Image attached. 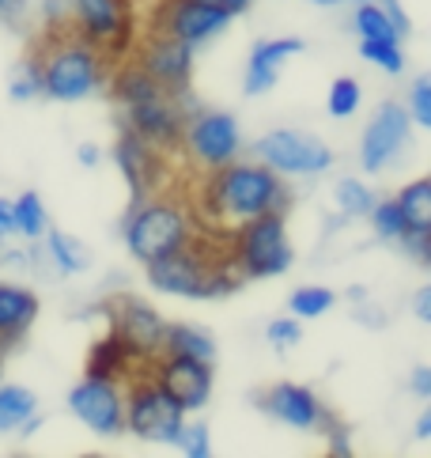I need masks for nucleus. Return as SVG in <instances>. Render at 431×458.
Instances as JSON below:
<instances>
[{
  "label": "nucleus",
  "mask_w": 431,
  "mask_h": 458,
  "mask_svg": "<svg viewBox=\"0 0 431 458\" xmlns=\"http://www.w3.org/2000/svg\"><path fill=\"white\" fill-rule=\"evenodd\" d=\"M288 198L292 193L284 186V174L269 171L258 159H235L227 167L201 174L193 216L205 232L227 235L231 227L254 220L261 212H288Z\"/></svg>",
  "instance_id": "f257e3e1"
},
{
  "label": "nucleus",
  "mask_w": 431,
  "mask_h": 458,
  "mask_svg": "<svg viewBox=\"0 0 431 458\" xmlns=\"http://www.w3.org/2000/svg\"><path fill=\"white\" fill-rule=\"evenodd\" d=\"M38 64H42V99L54 103H84L106 88L114 64L98 54V46L80 38L72 27H42L38 35Z\"/></svg>",
  "instance_id": "f03ea898"
},
{
  "label": "nucleus",
  "mask_w": 431,
  "mask_h": 458,
  "mask_svg": "<svg viewBox=\"0 0 431 458\" xmlns=\"http://www.w3.org/2000/svg\"><path fill=\"white\" fill-rule=\"evenodd\" d=\"M197 232H201V227H197L193 208L171 198L167 190H159L144 201H132V208L125 212V224H122L125 247L140 266L182 250Z\"/></svg>",
  "instance_id": "7ed1b4c3"
},
{
  "label": "nucleus",
  "mask_w": 431,
  "mask_h": 458,
  "mask_svg": "<svg viewBox=\"0 0 431 458\" xmlns=\"http://www.w3.org/2000/svg\"><path fill=\"white\" fill-rule=\"evenodd\" d=\"M227 254L246 281H269L292 269L295 250L288 239L284 212H261L227 232Z\"/></svg>",
  "instance_id": "20e7f679"
},
{
  "label": "nucleus",
  "mask_w": 431,
  "mask_h": 458,
  "mask_svg": "<svg viewBox=\"0 0 431 458\" xmlns=\"http://www.w3.org/2000/svg\"><path fill=\"white\" fill-rule=\"evenodd\" d=\"M72 30L98 46L110 64H118L137 46V12L132 0H69Z\"/></svg>",
  "instance_id": "39448f33"
},
{
  "label": "nucleus",
  "mask_w": 431,
  "mask_h": 458,
  "mask_svg": "<svg viewBox=\"0 0 431 458\" xmlns=\"http://www.w3.org/2000/svg\"><path fill=\"white\" fill-rule=\"evenodd\" d=\"M186 409L152 379V368L137 371L125 383V432L144 444H171L178 436Z\"/></svg>",
  "instance_id": "423d86ee"
},
{
  "label": "nucleus",
  "mask_w": 431,
  "mask_h": 458,
  "mask_svg": "<svg viewBox=\"0 0 431 458\" xmlns=\"http://www.w3.org/2000/svg\"><path fill=\"white\" fill-rule=\"evenodd\" d=\"M178 152L186 156L201 174L235 163L242 156V129L235 122V114H227V110H190Z\"/></svg>",
  "instance_id": "0eeeda50"
},
{
  "label": "nucleus",
  "mask_w": 431,
  "mask_h": 458,
  "mask_svg": "<svg viewBox=\"0 0 431 458\" xmlns=\"http://www.w3.org/2000/svg\"><path fill=\"white\" fill-rule=\"evenodd\" d=\"M186 95H171L163 88H152L140 99H132L122 106V125L140 133L148 144H156L167 156L178 152L182 129H186Z\"/></svg>",
  "instance_id": "6e6552de"
},
{
  "label": "nucleus",
  "mask_w": 431,
  "mask_h": 458,
  "mask_svg": "<svg viewBox=\"0 0 431 458\" xmlns=\"http://www.w3.org/2000/svg\"><path fill=\"white\" fill-rule=\"evenodd\" d=\"M254 159L276 174H325L334 167V148L322 137H307L300 129H273L254 140Z\"/></svg>",
  "instance_id": "1a4fd4ad"
},
{
  "label": "nucleus",
  "mask_w": 431,
  "mask_h": 458,
  "mask_svg": "<svg viewBox=\"0 0 431 458\" xmlns=\"http://www.w3.org/2000/svg\"><path fill=\"white\" fill-rule=\"evenodd\" d=\"M231 20L235 15H227L224 8H212L205 0H159L152 15H148V30L171 35L197 50V46L212 42L216 35H224Z\"/></svg>",
  "instance_id": "9d476101"
},
{
  "label": "nucleus",
  "mask_w": 431,
  "mask_h": 458,
  "mask_svg": "<svg viewBox=\"0 0 431 458\" xmlns=\"http://www.w3.org/2000/svg\"><path fill=\"white\" fill-rule=\"evenodd\" d=\"M114 163H118L132 201H144V198H152V193L167 190L171 156L156 148V144H148L140 133H132L125 125H122L118 140H114Z\"/></svg>",
  "instance_id": "9b49d317"
},
{
  "label": "nucleus",
  "mask_w": 431,
  "mask_h": 458,
  "mask_svg": "<svg viewBox=\"0 0 431 458\" xmlns=\"http://www.w3.org/2000/svg\"><path fill=\"white\" fill-rule=\"evenodd\" d=\"M106 322L140 364H152V360L163 352L167 318H163L152 303H144L137 296H114L106 307Z\"/></svg>",
  "instance_id": "f8f14e48"
},
{
  "label": "nucleus",
  "mask_w": 431,
  "mask_h": 458,
  "mask_svg": "<svg viewBox=\"0 0 431 458\" xmlns=\"http://www.w3.org/2000/svg\"><path fill=\"white\" fill-rule=\"evenodd\" d=\"M412 140V118L401 103H383L375 110V118L363 129L359 140V167L368 174H383L393 159H401V152Z\"/></svg>",
  "instance_id": "ddd939ff"
},
{
  "label": "nucleus",
  "mask_w": 431,
  "mask_h": 458,
  "mask_svg": "<svg viewBox=\"0 0 431 458\" xmlns=\"http://www.w3.org/2000/svg\"><path fill=\"white\" fill-rule=\"evenodd\" d=\"M69 409L72 417L91 428L95 436H122L125 432V386L114 379H95L84 375V383L69 390Z\"/></svg>",
  "instance_id": "4468645a"
},
{
  "label": "nucleus",
  "mask_w": 431,
  "mask_h": 458,
  "mask_svg": "<svg viewBox=\"0 0 431 458\" xmlns=\"http://www.w3.org/2000/svg\"><path fill=\"white\" fill-rule=\"evenodd\" d=\"M129 57L137 61L159 88H167L171 95H186L190 91V80H193V46L178 42L171 35L144 30V38H137V46H132Z\"/></svg>",
  "instance_id": "2eb2a0df"
},
{
  "label": "nucleus",
  "mask_w": 431,
  "mask_h": 458,
  "mask_svg": "<svg viewBox=\"0 0 431 458\" xmlns=\"http://www.w3.org/2000/svg\"><path fill=\"white\" fill-rule=\"evenodd\" d=\"M258 405L273 420L288 424V428H300V432H322L325 436L337 424V413H329L322 405V398L314 394L310 386H300V383H273L269 390L258 394Z\"/></svg>",
  "instance_id": "dca6fc26"
},
{
  "label": "nucleus",
  "mask_w": 431,
  "mask_h": 458,
  "mask_svg": "<svg viewBox=\"0 0 431 458\" xmlns=\"http://www.w3.org/2000/svg\"><path fill=\"white\" fill-rule=\"evenodd\" d=\"M152 379L167 390V394L193 413V409H205L212 398V364L193 356H156L152 360Z\"/></svg>",
  "instance_id": "f3484780"
},
{
  "label": "nucleus",
  "mask_w": 431,
  "mask_h": 458,
  "mask_svg": "<svg viewBox=\"0 0 431 458\" xmlns=\"http://www.w3.org/2000/svg\"><path fill=\"white\" fill-rule=\"evenodd\" d=\"M303 50H307L303 38H261V42H254L250 61H246L242 91H246V95H265V91H273L276 80H280V69H284V61L300 57Z\"/></svg>",
  "instance_id": "a211bd4d"
},
{
  "label": "nucleus",
  "mask_w": 431,
  "mask_h": 458,
  "mask_svg": "<svg viewBox=\"0 0 431 458\" xmlns=\"http://www.w3.org/2000/svg\"><path fill=\"white\" fill-rule=\"evenodd\" d=\"M38 292H30L27 284L0 281V356L12 352L30 334V326L38 322Z\"/></svg>",
  "instance_id": "6ab92c4d"
},
{
  "label": "nucleus",
  "mask_w": 431,
  "mask_h": 458,
  "mask_svg": "<svg viewBox=\"0 0 431 458\" xmlns=\"http://www.w3.org/2000/svg\"><path fill=\"white\" fill-rule=\"evenodd\" d=\"M144 368H152V364H140V360L125 349V341L114 330H106L91 345V352H88V375H95V379H114V383L125 386L132 375L144 371Z\"/></svg>",
  "instance_id": "aec40b11"
},
{
  "label": "nucleus",
  "mask_w": 431,
  "mask_h": 458,
  "mask_svg": "<svg viewBox=\"0 0 431 458\" xmlns=\"http://www.w3.org/2000/svg\"><path fill=\"white\" fill-rule=\"evenodd\" d=\"M46 258L54 261V269L64 273V276H80V273H88L91 269V250L80 242L76 235L69 232H57V227H46Z\"/></svg>",
  "instance_id": "412c9836"
},
{
  "label": "nucleus",
  "mask_w": 431,
  "mask_h": 458,
  "mask_svg": "<svg viewBox=\"0 0 431 458\" xmlns=\"http://www.w3.org/2000/svg\"><path fill=\"white\" fill-rule=\"evenodd\" d=\"M159 356H193V360H205V364H212V360H216V341H212V334L201 330V326L167 322Z\"/></svg>",
  "instance_id": "4be33fe9"
},
{
  "label": "nucleus",
  "mask_w": 431,
  "mask_h": 458,
  "mask_svg": "<svg viewBox=\"0 0 431 458\" xmlns=\"http://www.w3.org/2000/svg\"><path fill=\"white\" fill-rule=\"evenodd\" d=\"M393 201H397V208H401L409 232L431 235V182L427 178H417V182L401 186V193H397Z\"/></svg>",
  "instance_id": "5701e85b"
},
{
  "label": "nucleus",
  "mask_w": 431,
  "mask_h": 458,
  "mask_svg": "<svg viewBox=\"0 0 431 458\" xmlns=\"http://www.w3.org/2000/svg\"><path fill=\"white\" fill-rule=\"evenodd\" d=\"M38 409V398L30 394L27 386H15V383H0V436L15 432L20 424Z\"/></svg>",
  "instance_id": "b1692460"
},
{
  "label": "nucleus",
  "mask_w": 431,
  "mask_h": 458,
  "mask_svg": "<svg viewBox=\"0 0 431 458\" xmlns=\"http://www.w3.org/2000/svg\"><path fill=\"white\" fill-rule=\"evenodd\" d=\"M12 208H15V235H23L27 242H42L49 216H46V205H42L38 193L27 190L20 198H12Z\"/></svg>",
  "instance_id": "393cba45"
},
{
  "label": "nucleus",
  "mask_w": 431,
  "mask_h": 458,
  "mask_svg": "<svg viewBox=\"0 0 431 458\" xmlns=\"http://www.w3.org/2000/svg\"><path fill=\"white\" fill-rule=\"evenodd\" d=\"M334 205L341 212V220H363L368 208L375 205V193L368 182H359V178H341L334 186Z\"/></svg>",
  "instance_id": "a878e982"
},
{
  "label": "nucleus",
  "mask_w": 431,
  "mask_h": 458,
  "mask_svg": "<svg viewBox=\"0 0 431 458\" xmlns=\"http://www.w3.org/2000/svg\"><path fill=\"white\" fill-rule=\"evenodd\" d=\"M352 30L359 38H397L401 42V35L393 30L390 23V15L383 12V4L378 0H359V4H352Z\"/></svg>",
  "instance_id": "bb28decb"
},
{
  "label": "nucleus",
  "mask_w": 431,
  "mask_h": 458,
  "mask_svg": "<svg viewBox=\"0 0 431 458\" xmlns=\"http://www.w3.org/2000/svg\"><path fill=\"white\" fill-rule=\"evenodd\" d=\"M8 95L15 103H35L42 99V64H38V54L30 50L20 64H15V72L8 80Z\"/></svg>",
  "instance_id": "cd10ccee"
},
{
  "label": "nucleus",
  "mask_w": 431,
  "mask_h": 458,
  "mask_svg": "<svg viewBox=\"0 0 431 458\" xmlns=\"http://www.w3.org/2000/svg\"><path fill=\"white\" fill-rule=\"evenodd\" d=\"M334 303H337L334 292L322 288V284H310V288H295V292H292L288 310H292V318L310 322V318L329 315V310H334Z\"/></svg>",
  "instance_id": "c85d7f7f"
},
{
  "label": "nucleus",
  "mask_w": 431,
  "mask_h": 458,
  "mask_svg": "<svg viewBox=\"0 0 431 458\" xmlns=\"http://www.w3.org/2000/svg\"><path fill=\"white\" fill-rule=\"evenodd\" d=\"M359 57L390 76L405 72V54H401V42L397 38H359Z\"/></svg>",
  "instance_id": "c756f323"
},
{
  "label": "nucleus",
  "mask_w": 431,
  "mask_h": 458,
  "mask_svg": "<svg viewBox=\"0 0 431 458\" xmlns=\"http://www.w3.org/2000/svg\"><path fill=\"white\" fill-rule=\"evenodd\" d=\"M368 220H371L375 239H383V242H401V239L409 235V224H405L401 208H397L393 198H390V201H378V198H375V205L368 208Z\"/></svg>",
  "instance_id": "7c9ffc66"
},
{
  "label": "nucleus",
  "mask_w": 431,
  "mask_h": 458,
  "mask_svg": "<svg viewBox=\"0 0 431 458\" xmlns=\"http://www.w3.org/2000/svg\"><path fill=\"white\" fill-rule=\"evenodd\" d=\"M363 103V88L356 84L352 76H337L334 84H329V95H325V110L334 114V118H352V114L359 110Z\"/></svg>",
  "instance_id": "2f4dec72"
},
{
  "label": "nucleus",
  "mask_w": 431,
  "mask_h": 458,
  "mask_svg": "<svg viewBox=\"0 0 431 458\" xmlns=\"http://www.w3.org/2000/svg\"><path fill=\"white\" fill-rule=\"evenodd\" d=\"M171 447L186 458H208L212 454V432L205 420H182L178 436L171 439Z\"/></svg>",
  "instance_id": "473e14b6"
},
{
  "label": "nucleus",
  "mask_w": 431,
  "mask_h": 458,
  "mask_svg": "<svg viewBox=\"0 0 431 458\" xmlns=\"http://www.w3.org/2000/svg\"><path fill=\"white\" fill-rule=\"evenodd\" d=\"M409 118L412 125H420V129H431V76H417L412 80V88H409Z\"/></svg>",
  "instance_id": "72a5a7b5"
},
{
  "label": "nucleus",
  "mask_w": 431,
  "mask_h": 458,
  "mask_svg": "<svg viewBox=\"0 0 431 458\" xmlns=\"http://www.w3.org/2000/svg\"><path fill=\"white\" fill-rule=\"evenodd\" d=\"M265 337H269V345L273 349H295L303 341V330H300V318H276V322H269V330H265Z\"/></svg>",
  "instance_id": "f704fd0d"
},
{
  "label": "nucleus",
  "mask_w": 431,
  "mask_h": 458,
  "mask_svg": "<svg viewBox=\"0 0 431 458\" xmlns=\"http://www.w3.org/2000/svg\"><path fill=\"white\" fill-rule=\"evenodd\" d=\"M383 4V12L390 15V23H393V30L401 35V42L409 38V30H412V23H409V12L401 8V0H378Z\"/></svg>",
  "instance_id": "c9c22d12"
},
{
  "label": "nucleus",
  "mask_w": 431,
  "mask_h": 458,
  "mask_svg": "<svg viewBox=\"0 0 431 458\" xmlns=\"http://www.w3.org/2000/svg\"><path fill=\"white\" fill-rule=\"evenodd\" d=\"M325 439H329V454H337V458H348V454H352V444H348V428H344L341 420L325 432Z\"/></svg>",
  "instance_id": "e433bc0d"
},
{
  "label": "nucleus",
  "mask_w": 431,
  "mask_h": 458,
  "mask_svg": "<svg viewBox=\"0 0 431 458\" xmlns=\"http://www.w3.org/2000/svg\"><path fill=\"white\" fill-rule=\"evenodd\" d=\"M412 394H417L420 402L431 398V368L427 364H420L417 371H412Z\"/></svg>",
  "instance_id": "4c0bfd02"
},
{
  "label": "nucleus",
  "mask_w": 431,
  "mask_h": 458,
  "mask_svg": "<svg viewBox=\"0 0 431 458\" xmlns=\"http://www.w3.org/2000/svg\"><path fill=\"white\" fill-rule=\"evenodd\" d=\"M15 235V208L12 198H0V239H12Z\"/></svg>",
  "instance_id": "58836bf2"
},
{
  "label": "nucleus",
  "mask_w": 431,
  "mask_h": 458,
  "mask_svg": "<svg viewBox=\"0 0 431 458\" xmlns=\"http://www.w3.org/2000/svg\"><path fill=\"white\" fill-rule=\"evenodd\" d=\"M76 159H80V167H98V159H103V152H98V144L84 140V144L76 148Z\"/></svg>",
  "instance_id": "ea45409f"
},
{
  "label": "nucleus",
  "mask_w": 431,
  "mask_h": 458,
  "mask_svg": "<svg viewBox=\"0 0 431 458\" xmlns=\"http://www.w3.org/2000/svg\"><path fill=\"white\" fill-rule=\"evenodd\" d=\"M30 8V0H0V20H20Z\"/></svg>",
  "instance_id": "a19ab883"
},
{
  "label": "nucleus",
  "mask_w": 431,
  "mask_h": 458,
  "mask_svg": "<svg viewBox=\"0 0 431 458\" xmlns=\"http://www.w3.org/2000/svg\"><path fill=\"white\" fill-rule=\"evenodd\" d=\"M412 310H417L420 322H431V288H420L417 300H412Z\"/></svg>",
  "instance_id": "79ce46f5"
},
{
  "label": "nucleus",
  "mask_w": 431,
  "mask_h": 458,
  "mask_svg": "<svg viewBox=\"0 0 431 458\" xmlns=\"http://www.w3.org/2000/svg\"><path fill=\"white\" fill-rule=\"evenodd\" d=\"M30 258H35V250H15V247H12L0 261H4V266H12V269H27V266H30Z\"/></svg>",
  "instance_id": "37998d69"
},
{
  "label": "nucleus",
  "mask_w": 431,
  "mask_h": 458,
  "mask_svg": "<svg viewBox=\"0 0 431 458\" xmlns=\"http://www.w3.org/2000/svg\"><path fill=\"white\" fill-rule=\"evenodd\" d=\"M205 4H212V8H224L227 15H242L246 8L254 4V0H205Z\"/></svg>",
  "instance_id": "c03bdc74"
},
{
  "label": "nucleus",
  "mask_w": 431,
  "mask_h": 458,
  "mask_svg": "<svg viewBox=\"0 0 431 458\" xmlns=\"http://www.w3.org/2000/svg\"><path fill=\"white\" fill-rule=\"evenodd\" d=\"M359 310H356V318H363V326H375V330H383V310H375V307H363V303H356Z\"/></svg>",
  "instance_id": "a18cd8bd"
},
{
  "label": "nucleus",
  "mask_w": 431,
  "mask_h": 458,
  "mask_svg": "<svg viewBox=\"0 0 431 458\" xmlns=\"http://www.w3.org/2000/svg\"><path fill=\"white\" fill-rule=\"evenodd\" d=\"M417 439L424 444V439H431V409H424L420 420H417Z\"/></svg>",
  "instance_id": "49530a36"
},
{
  "label": "nucleus",
  "mask_w": 431,
  "mask_h": 458,
  "mask_svg": "<svg viewBox=\"0 0 431 458\" xmlns=\"http://www.w3.org/2000/svg\"><path fill=\"white\" fill-rule=\"evenodd\" d=\"M344 296H348V303H368V288H359V284H352V288H348V292H344Z\"/></svg>",
  "instance_id": "de8ad7c7"
},
{
  "label": "nucleus",
  "mask_w": 431,
  "mask_h": 458,
  "mask_svg": "<svg viewBox=\"0 0 431 458\" xmlns=\"http://www.w3.org/2000/svg\"><path fill=\"white\" fill-rule=\"evenodd\" d=\"M307 4H318V8H341V4H359V0H307Z\"/></svg>",
  "instance_id": "09e8293b"
},
{
  "label": "nucleus",
  "mask_w": 431,
  "mask_h": 458,
  "mask_svg": "<svg viewBox=\"0 0 431 458\" xmlns=\"http://www.w3.org/2000/svg\"><path fill=\"white\" fill-rule=\"evenodd\" d=\"M0 383H4V356H0Z\"/></svg>",
  "instance_id": "8fccbe9b"
}]
</instances>
